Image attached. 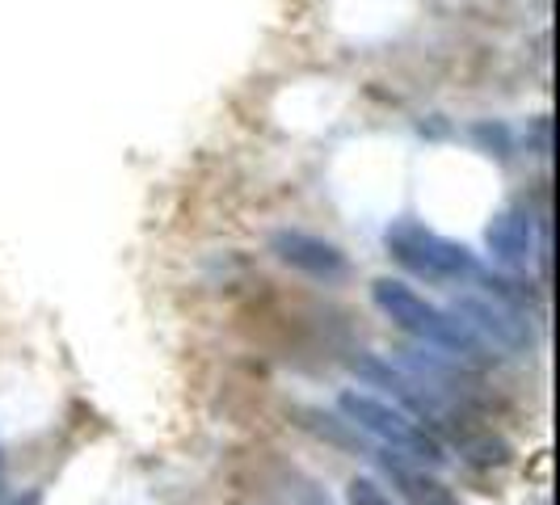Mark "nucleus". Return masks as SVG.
<instances>
[{
	"instance_id": "nucleus-7",
	"label": "nucleus",
	"mask_w": 560,
	"mask_h": 505,
	"mask_svg": "<svg viewBox=\"0 0 560 505\" xmlns=\"http://www.w3.org/2000/svg\"><path fill=\"white\" fill-rule=\"evenodd\" d=\"M380 463H384V472L393 477V484L400 489V497H405L409 505H464L443 480L425 477V472L413 468L405 455H384Z\"/></svg>"
},
{
	"instance_id": "nucleus-12",
	"label": "nucleus",
	"mask_w": 560,
	"mask_h": 505,
	"mask_svg": "<svg viewBox=\"0 0 560 505\" xmlns=\"http://www.w3.org/2000/svg\"><path fill=\"white\" fill-rule=\"evenodd\" d=\"M0 477H4V463H0Z\"/></svg>"
},
{
	"instance_id": "nucleus-11",
	"label": "nucleus",
	"mask_w": 560,
	"mask_h": 505,
	"mask_svg": "<svg viewBox=\"0 0 560 505\" xmlns=\"http://www.w3.org/2000/svg\"><path fill=\"white\" fill-rule=\"evenodd\" d=\"M308 505H329V502H325V497H312V502Z\"/></svg>"
},
{
	"instance_id": "nucleus-3",
	"label": "nucleus",
	"mask_w": 560,
	"mask_h": 505,
	"mask_svg": "<svg viewBox=\"0 0 560 505\" xmlns=\"http://www.w3.org/2000/svg\"><path fill=\"white\" fill-rule=\"evenodd\" d=\"M388 245H393L396 257H400L413 274H421V279L451 282V279L472 274V257H468V249L447 245V240H439V236H430V232H418V227H400V232H393Z\"/></svg>"
},
{
	"instance_id": "nucleus-8",
	"label": "nucleus",
	"mask_w": 560,
	"mask_h": 505,
	"mask_svg": "<svg viewBox=\"0 0 560 505\" xmlns=\"http://www.w3.org/2000/svg\"><path fill=\"white\" fill-rule=\"evenodd\" d=\"M489 245H493V252H502V257H523L527 245H532V227L523 224L518 215H510L498 227H489Z\"/></svg>"
},
{
	"instance_id": "nucleus-2",
	"label": "nucleus",
	"mask_w": 560,
	"mask_h": 505,
	"mask_svg": "<svg viewBox=\"0 0 560 505\" xmlns=\"http://www.w3.org/2000/svg\"><path fill=\"white\" fill-rule=\"evenodd\" d=\"M337 409H341V418L350 421V425L366 430L384 447L405 450V455H413L421 463H443L447 459L443 443L425 425H418V421L409 418L405 409H393V404H384V400H375V396L366 392H341L337 396Z\"/></svg>"
},
{
	"instance_id": "nucleus-9",
	"label": "nucleus",
	"mask_w": 560,
	"mask_h": 505,
	"mask_svg": "<svg viewBox=\"0 0 560 505\" xmlns=\"http://www.w3.org/2000/svg\"><path fill=\"white\" fill-rule=\"evenodd\" d=\"M346 497H350V505H396L375 480H366V477H354L350 480V489H346Z\"/></svg>"
},
{
	"instance_id": "nucleus-6",
	"label": "nucleus",
	"mask_w": 560,
	"mask_h": 505,
	"mask_svg": "<svg viewBox=\"0 0 560 505\" xmlns=\"http://www.w3.org/2000/svg\"><path fill=\"white\" fill-rule=\"evenodd\" d=\"M275 252H279L287 266L304 270V274H312V279H337V274L346 270V261H341V252H337L334 245L312 240V236H300V232H282V236H275Z\"/></svg>"
},
{
	"instance_id": "nucleus-10",
	"label": "nucleus",
	"mask_w": 560,
	"mask_h": 505,
	"mask_svg": "<svg viewBox=\"0 0 560 505\" xmlns=\"http://www.w3.org/2000/svg\"><path fill=\"white\" fill-rule=\"evenodd\" d=\"M13 505H43V493H38V489H30L26 497H18Z\"/></svg>"
},
{
	"instance_id": "nucleus-4",
	"label": "nucleus",
	"mask_w": 560,
	"mask_h": 505,
	"mask_svg": "<svg viewBox=\"0 0 560 505\" xmlns=\"http://www.w3.org/2000/svg\"><path fill=\"white\" fill-rule=\"evenodd\" d=\"M354 371L363 375L366 384H375V388H388V392L405 404V413L418 421V425H451L455 434H459V425H455V413L447 409V400L439 392H430V384L421 388L418 379H409L405 371H396V366L380 363V359H354Z\"/></svg>"
},
{
	"instance_id": "nucleus-1",
	"label": "nucleus",
	"mask_w": 560,
	"mask_h": 505,
	"mask_svg": "<svg viewBox=\"0 0 560 505\" xmlns=\"http://www.w3.org/2000/svg\"><path fill=\"white\" fill-rule=\"evenodd\" d=\"M371 295H375V308L384 312L396 329L421 337V341L447 350V354L464 359V363H480L485 359V341H480V333L459 312L430 304L425 295H418L413 286H405V282L396 279H380L371 286Z\"/></svg>"
},
{
	"instance_id": "nucleus-5",
	"label": "nucleus",
	"mask_w": 560,
	"mask_h": 505,
	"mask_svg": "<svg viewBox=\"0 0 560 505\" xmlns=\"http://www.w3.org/2000/svg\"><path fill=\"white\" fill-rule=\"evenodd\" d=\"M455 312H459V316H468V325H472V329L489 333L498 345H505V350H523V345H532V329H527L523 312H514L505 300L464 295V300L455 304Z\"/></svg>"
}]
</instances>
